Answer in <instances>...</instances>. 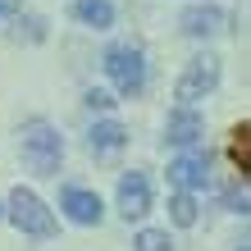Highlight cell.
<instances>
[{
	"instance_id": "15",
	"label": "cell",
	"mask_w": 251,
	"mask_h": 251,
	"mask_svg": "<svg viewBox=\"0 0 251 251\" xmlns=\"http://www.w3.org/2000/svg\"><path fill=\"white\" fill-rule=\"evenodd\" d=\"M82 100H87V110H110V105H114V96H110V92H100V87H92Z\"/></svg>"
},
{
	"instance_id": "8",
	"label": "cell",
	"mask_w": 251,
	"mask_h": 251,
	"mask_svg": "<svg viewBox=\"0 0 251 251\" xmlns=\"http://www.w3.org/2000/svg\"><path fill=\"white\" fill-rule=\"evenodd\" d=\"M169 183L178 187V192H201L205 183H210V169H205V155H178L169 165Z\"/></svg>"
},
{
	"instance_id": "16",
	"label": "cell",
	"mask_w": 251,
	"mask_h": 251,
	"mask_svg": "<svg viewBox=\"0 0 251 251\" xmlns=\"http://www.w3.org/2000/svg\"><path fill=\"white\" fill-rule=\"evenodd\" d=\"M23 5H19V0H0V19H14V14H19Z\"/></svg>"
},
{
	"instance_id": "6",
	"label": "cell",
	"mask_w": 251,
	"mask_h": 251,
	"mask_svg": "<svg viewBox=\"0 0 251 251\" xmlns=\"http://www.w3.org/2000/svg\"><path fill=\"white\" fill-rule=\"evenodd\" d=\"M228 9L224 5H187L183 9V19H178V27L187 37H219V32H228Z\"/></svg>"
},
{
	"instance_id": "2",
	"label": "cell",
	"mask_w": 251,
	"mask_h": 251,
	"mask_svg": "<svg viewBox=\"0 0 251 251\" xmlns=\"http://www.w3.org/2000/svg\"><path fill=\"white\" fill-rule=\"evenodd\" d=\"M105 73L119 96H137L146 87V55L137 46H110L105 50Z\"/></svg>"
},
{
	"instance_id": "4",
	"label": "cell",
	"mask_w": 251,
	"mask_h": 251,
	"mask_svg": "<svg viewBox=\"0 0 251 251\" xmlns=\"http://www.w3.org/2000/svg\"><path fill=\"white\" fill-rule=\"evenodd\" d=\"M219 87V60L215 55H197L187 69H183V78L174 82V96L183 100V110H192V100H205Z\"/></svg>"
},
{
	"instance_id": "9",
	"label": "cell",
	"mask_w": 251,
	"mask_h": 251,
	"mask_svg": "<svg viewBox=\"0 0 251 251\" xmlns=\"http://www.w3.org/2000/svg\"><path fill=\"white\" fill-rule=\"evenodd\" d=\"M201 132H205V124H201L197 110H174L169 124H165V142L169 146H197Z\"/></svg>"
},
{
	"instance_id": "1",
	"label": "cell",
	"mask_w": 251,
	"mask_h": 251,
	"mask_svg": "<svg viewBox=\"0 0 251 251\" xmlns=\"http://www.w3.org/2000/svg\"><path fill=\"white\" fill-rule=\"evenodd\" d=\"M19 151H23V165L41 174V178H50V174H60V160H64V137L55 132L46 119H27L19 128Z\"/></svg>"
},
{
	"instance_id": "13",
	"label": "cell",
	"mask_w": 251,
	"mask_h": 251,
	"mask_svg": "<svg viewBox=\"0 0 251 251\" xmlns=\"http://www.w3.org/2000/svg\"><path fill=\"white\" fill-rule=\"evenodd\" d=\"M169 219H174L178 228H192V224H197V201H192L187 192H174V201H169Z\"/></svg>"
},
{
	"instance_id": "17",
	"label": "cell",
	"mask_w": 251,
	"mask_h": 251,
	"mask_svg": "<svg viewBox=\"0 0 251 251\" xmlns=\"http://www.w3.org/2000/svg\"><path fill=\"white\" fill-rule=\"evenodd\" d=\"M242 251H247V247H242Z\"/></svg>"
},
{
	"instance_id": "11",
	"label": "cell",
	"mask_w": 251,
	"mask_h": 251,
	"mask_svg": "<svg viewBox=\"0 0 251 251\" xmlns=\"http://www.w3.org/2000/svg\"><path fill=\"white\" fill-rule=\"evenodd\" d=\"M87 142H92L96 155H110V151H119V146L128 142V128L119 119H105V124H96L92 132H87Z\"/></svg>"
},
{
	"instance_id": "14",
	"label": "cell",
	"mask_w": 251,
	"mask_h": 251,
	"mask_svg": "<svg viewBox=\"0 0 251 251\" xmlns=\"http://www.w3.org/2000/svg\"><path fill=\"white\" fill-rule=\"evenodd\" d=\"M132 251H174V242H169V233H160V228H142L137 238H132Z\"/></svg>"
},
{
	"instance_id": "3",
	"label": "cell",
	"mask_w": 251,
	"mask_h": 251,
	"mask_svg": "<svg viewBox=\"0 0 251 251\" xmlns=\"http://www.w3.org/2000/svg\"><path fill=\"white\" fill-rule=\"evenodd\" d=\"M9 219L19 233H32V238H50L55 233V215L46 210V201L27 187H14L9 192Z\"/></svg>"
},
{
	"instance_id": "12",
	"label": "cell",
	"mask_w": 251,
	"mask_h": 251,
	"mask_svg": "<svg viewBox=\"0 0 251 251\" xmlns=\"http://www.w3.org/2000/svg\"><path fill=\"white\" fill-rule=\"evenodd\" d=\"M228 155H233V165H238L242 174V183H247V174H251V124L242 119L238 128H233V142H228Z\"/></svg>"
},
{
	"instance_id": "7",
	"label": "cell",
	"mask_w": 251,
	"mask_h": 251,
	"mask_svg": "<svg viewBox=\"0 0 251 251\" xmlns=\"http://www.w3.org/2000/svg\"><path fill=\"white\" fill-rule=\"evenodd\" d=\"M60 210L73 224H100V197L87 192V187H64L60 192Z\"/></svg>"
},
{
	"instance_id": "10",
	"label": "cell",
	"mask_w": 251,
	"mask_h": 251,
	"mask_svg": "<svg viewBox=\"0 0 251 251\" xmlns=\"http://www.w3.org/2000/svg\"><path fill=\"white\" fill-rule=\"evenodd\" d=\"M73 19L105 32V27H114V5L110 0H73Z\"/></svg>"
},
{
	"instance_id": "5",
	"label": "cell",
	"mask_w": 251,
	"mask_h": 251,
	"mask_svg": "<svg viewBox=\"0 0 251 251\" xmlns=\"http://www.w3.org/2000/svg\"><path fill=\"white\" fill-rule=\"evenodd\" d=\"M114 201H119V215L128 219H142V215H151V178H146L142 169H128L124 178H119V192H114Z\"/></svg>"
}]
</instances>
